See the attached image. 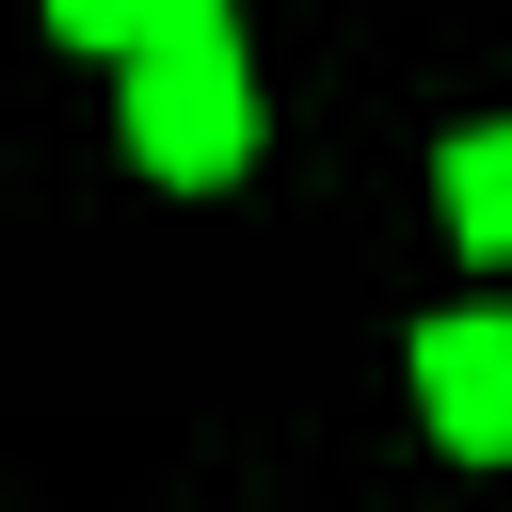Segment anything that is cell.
Here are the masks:
<instances>
[{
  "instance_id": "cell-1",
  "label": "cell",
  "mask_w": 512,
  "mask_h": 512,
  "mask_svg": "<svg viewBox=\"0 0 512 512\" xmlns=\"http://www.w3.org/2000/svg\"><path fill=\"white\" fill-rule=\"evenodd\" d=\"M128 160H144V176H176V192H208V176H240V160H256L240 32H176V48H144V64H128Z\"/></svg>"
},
{
  "instance_id": "cell-2",
  "label": "cell",
  "mask_w": 512,
  "mask_h": 512,
  "mask_svg": "<svg viewBox=\"0 0 512 512\" xmlns=\"http://www.w3.org/2000/svg\"><path fill=\"white\" fill-rule=\"evenodd\" d=\"M416 416H432V448L512 464V320H432L416 336Z\"/></svg>"
},
{
  "instance_id": "cell-3",
  "label": "cell",
  "mask_w": 512,
  "mask_h": 512,
  "mask_svg": "<svg viewBox=\"0 0 512 512\" xmlns=\"http://www.w3.org/2000/svg\"><path fill=\"white\" fill-rule=\"evenodd\" d=\"M432 192H448V240L464 256H512V128H448Z\"/></svg>"
},
{
  "instance_id": "cell-4",
  "label": "cell",
  "mask_w": 512,
  "mask_h": 512,
  "mask_svg": "<svg viewBox=\"0 0 512 512\" xmlns=\"http://www.w3.org/2000/svg\"><path fill=\"white\" fill-rule=\"evenodd\" d=\"M48 32H64V48L144 64V48H176V32H224V0H48Z\"/></svg>"
}]
</instances>
